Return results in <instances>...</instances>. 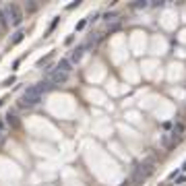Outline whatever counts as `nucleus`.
<instances>
[{
	"label": "nucleus",
	"mask_w": 186,
	"mask_h": 186,
	"mask_svg": "<svg viewBox=\"0 0 186 186\" xmlns=\"http://www.w3.org/2000/svg\"><path fill=\"white\" fill-rule=\"evenodd\" d=\"M58 21H60V17H56V19H54V21H52V25H50V31H52V29H54V27H56V25H58Z\"/></svg>",
	"instance_id": "6ab92c4d"
},
{
	"label": "nucleus",
	"mask_w": 186,
	"mask_h": 186,
	"mask_svg": "<svg viewBox=\"0 0 186 186\" xmlns=\"http://www.w3.org/2000/svg\"><path fill=\"white\" fill-rule=\"evenodd\" d=\"M120 186H132V184H130V180H124V182H122Z\"/></svg>",
	"instance_id": "4be33fe9"
},
{
	"label": "nucleus",
	"mask_w": 186,
	"mask_h": 186,
	"mask_svg": "<svg viewBox=\"0 0 186 186\" xmlns=\"http://www.w3.org/2000/svg\"><path fill=\"white\" fill-rule=\"evenodd\" d=\"M58 70H62V72H66V75H68L70 70H72V64H70V60L62 58V60L58 62Z\"/></svg>",
	"instance_id": "9b49d317"
},
{
	"label": "nucleus",
	"mask_w": 186,
	"mask_h": 186,
	"mask_svg": "<svg viewBox=\"0 0 186 186\" xmlns=\"http://www.w3.org/2000/svg\"><path fill=\"white\" fill-rule=\"evenodd\" d=\"M130 184L132 186H143L145 184V178H143L137 170H132V174H130Z\"/></svg>",
	"instance_id": "6e6552de"
},
{
	"label": "nucleus",
	"mask_w": 186,
	"mask_h": 186,
	"mask_svg": "<svg viewBox=\"0 0 186 186\" xmlns=\"http://www.w3.org/2000/svg\"><path fill=\"white\" fill-rule=\"evenodd\" d=\"M149 6V2L147 0H137L135 4H132V8H147Z\"/></svg>",
	"instance_id": "4468645a"
},
{
	"label": "nucleus",
	"mask_w": 186,
	"mask_h": 186,
	"mask_svg": "<svg viewBox=\"0 0 186 186\" xmlns=\"http://www.w3.org/2000/svg\"><path fill=\"white\" fill-rule=\"evenodd\" d=\"M2 143H4V135L0 132V145H2Z\"/></svg>",
	"instance_id": "b1692460"
},
{
	"label": "nucleus",
	"mask_w": 186,
	"mask_h": 186,
	"mask_svg": "<svg viewBox=\"0 0 186 186\" xmlns=\"http://www.w3.org/2000/svg\"><path fill=\"white\" fill-rule=\"evenodd\" d=\"M12 83H15V77H11V79H6V81L2 83V85H4V87H8V85H12Z\"/></svg>",
	"instance_id": "a211bd4d"
},
{
	"label": "nucleus",
	"mask_w": 186,
	"mask_h": 186,
	"mask_svg": "<svg viewBox=\"0 0 186 186\" xmlns=\"http://www.w3.org/2000/svg\"><path fill=\"white\" fill-rule=\"evenodd\" d=\"M85 25H87V23H85V21H81V23H77V31H81V29H83V27H85Z\"/></svg>",
	"instance_id": "aec40b11"
},
{
	"label": "nucleus",
	"mask_w": 186,
	"mask_h": 186,
	"mask_svg": "<svg viewBox=\"0 0 186 186\" xmlns=\"http://www.w3.org/2000/svg\"><path fill=\"white\" fill-rule=\"evenodd\" d=\"M135 170H137V172H139V174L147 180L149 176H153V172H155V165H153V161H141Z\"/></svg>",
	"instance_id": "20e7f679"
},
{
	"label": "nucleus",
	"mask_w": 186,
	"mask_h": 186,
	"mask_svg": "<svg viewBox=\"0 0 186 186\" xmlns=\"http://www.w3.org/2000/svg\"><path fill=\"white\" fill-rule=\"evenodd\" d=\"M184 130H186V126H184V124H182V122H176V124H174V132H172V135H174V137H176V135H178V137L182 139V135H184Z\"/></svg>",
	"instance_id": "ddd939ff"
},
{
	"label": "nucleus",
	"mask_w": 186,
	"mask_h": 186,
	"mask_svg": "<svg viewBox=\"0 0 186 186\" xmlns=\"http://www.w3.org/2000/svg\"><path fill=\"white\" fill-rule=\"evenodd\" d=\"M25 8H27V12H35L37 8H39V4H37V2H29Z\"/></svg>",
	"instance_id": "2eb2a0df"
},
{
	"label": "nucleus",
	"mask_w": 186,
	"mask_h": 186,
	"mask_svg": "<svg viewBox=\"0 0 186 186\" xmlns=\"http://www.w3.org/2000/svg\"><path fill=\"white\" fill-rule=\"evenodd\" d=\"M178 143H180V137H174V135H163L161 137V145L168 149V151H172Z\"/></svg>",
	"instance_id": "39448f33"
},
{
	"label": "nucleus",
	"mask_w": 186,
	"mask_h": 186,
	"mask_svg": "<svg viewBox=\"0 0 186 186\" xmlns=\"http://www.w3.org/2000/svg\"><path fill=\"white\" fill-rule=\"evenodd\" d=\"M33 89H35L37 93H39V95H44V93L52 91V89H54V85H52L50 81H39L37 85H33Z\"/></svg>",
	"instance_id": "0eeeda50"
},
{
	"label": "nucleus",
	"mask_w": 186,
	"mask_h": 186,
	"mask_svg": "<svg viewBox=\"0 0 186 186\" xmlns=\"http://www.w3.org/2000/svg\"><path fill=\"white\" fill-rule=\"evenodd\" d=\"M4 124H6V122H4V120H0V132L4 130Z\"/></svg>",
	"instance_id": "5701e85b"
},
{
	"label": "nucleus",
	"mask_w": 186,
	"mask_h": 186,
	"mask_svg": "<svg viewBox=\"0 0 186 186\" xmlns=\"http://www.w3.org/2000/svg\"><path fill=\"white\" fill-rule=\"evenodd\" d=\"M116 17H118L116 12H105V15H104L105 21H116Z\"/></svg>",
	"instance_id": "dca6fc26"
},
{
	"label": "nucleus",
	"mask_w": 186,
	"mask_h": 186,
	"mask_svg": "<svg viewBox=\"0 0 186 186\" xmlns=\"http://www.w3.org/2000/svg\"><path fill=\"white\" fill-rule=\"evenodd\" d=\"M4 118H6L4 122H6V124H8L11 128H19V118L15 116V114H11V112H8V114H6Z\"/></svg>",
	"instance_id": "9d476101"
},
{
	"label": "nucleus",
	"mask_w": 186,
	"mask_h": 186,
	"mask_svg": "<svg viewBox=\"0 0 186 186\" xmlns=\"http://www.w3.org/2000/svg\"><path fill=\"white\" fill-rule=\"evenodd\" d=\"M42 104V95L33 89V85L31 87H27L23 91V99H21V104H19V108H33V105Z\"/></svg>",
	"instance_id": "f257e3e1"
},
{
	"label": "nucleus",
	"mask_w": 186,
	"mask_h": 186,
	"mask_svg": "<svg viewBox=\"0 0 186 186\" xmlns=\"http://www.w3.org/2000/svg\"><path fill=\"white\" fill-rule=\"evenodd\" d=\"M48 81L52 83V85H54V87H56V85H64V83L68 81V75H66V72H62V70H54V72H50V75H48Z\"/></svg>",
	"instance_id": "7ed1b4c3"
},
{
	"label": "nucleus",
	"mask_w": 186,
	"mask_h": 186,
	"mask_svg": "<svg viewBox=\"0 0 186 186\" xmlns=\"http://www.w3.org/2000/svg\"><path fill=\"white\" fill-rule=\"evenodd\" d=\"M83 52H85V46H79V48H77V50L70 54V64H72V62H79V60L83 58Z\"/></svg>",
	"instance_id": "1a4fd4ad"
},
{
	"label": "nucleus",
	"mask_w": 186,
	"mask_h": 186,
	"mask_svg": "<svg viewBox=\"0 0 186 186\" xmlns=\"http://www.w3.org/2000/svg\"><path fill=\"white\" fill-rule=\"evenodd\" d=\"M182 170H184V172H186V161H184V165H182Z\"/></svg>",
	"instance_id": "393cba45"
},
{
	"label": "nucleus",
	"mask_w": 186,
	"mask_h": 186,
	"mask_svg": "<svg viewBox=\"0 0 186 186\" xmlns=\"http://www.w3.org/2000/svg\"><path fill=\"white\" fill-rule=\"evenodd\" d=\"M8 25H11V21H8V15H6V11H4V8H0V35H4L6 31H8Z\"/></svg>",
	"instance_id": "423d86ee"
},
{
	"label": "nucleus",
	"mask_w": 186,
	"mask_h": 186,
	"mask_svg": "<svg viewBox=\"0 0 186 186\" xmlns=\"http://www.w3.org/2000/svg\"><path fill=\"white\" fill-rule=\"evenodd\" d=\"M23 37H25V31H23V29H19V31L15 33V37L11 39V46H17V44H21V42H23Z\"/></svg>",
	"instance_id": "f8f14e48"
},
{
	"label": "nucleus",
	"mask_w": 186,
	"mask_h": 186,
	"mask_svg": "<svg viewBox=\"0 0 186 186\" xmlns=\"http://www.w3.org/2000/svg\"><path fill=\"white\" fill-rule=\"evenodd\" d=\"M4 11H6V15H8V21H11V25H15V27H19V25L23 23V19H25V12L23 8L19 6V4H6L4 6Z\"/></svg>",
	"instance_id": "f03ea898"
},
{
	"label": "nucleus",
	"mask_w": 186,
	"mask_h": 186,
	"mask_svg": "<svg viewBox=\"0 0 186 186\" xmlns=\"http://www.w3.org/2000/svg\"><path fill=\"white\" fill-rule=\"evenodd\" d=\"M176 182H178V184H182V182H186V176H180V178H178Z\"/></svg>",
	"instance_id": "412c9836"
},
{
	"label": "nucleus",
	"mask_w": 186,
	"mask_h": 186,
	"mask_svg": "<svg viewBox=\"0 0 186 186\" xmlns=\"http://www.w3.org/2000/svg\"><path fill=\"white\" fill-rule=\"evenodd\" d=\"M161 186H163V184H161Z\"/></svg>",
	"instance_id": "a878e982"
},
{
	"label": "nucleus",
	"mask_w": 186,
	"mask_h": 186,
	"mask_svg": "<svg viewBox=\"0 0 186 186\" xmlns=\"http://www.w3.org/2000/svg\"><path fill=\"white\" fill-rule=\"evenodd\" d=\"M118 29H120V25H110V27H108V33H114Z\"/></svg>",
	"instance_id": "f3484780"
}]
</instances>
